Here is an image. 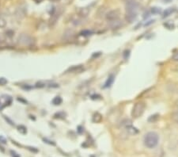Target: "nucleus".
<instances>
[{
    "label": "nucleus",
    "mask_w": 178,
    "mask_h": 157,
    "mask_svg": "<svg viewBox=\"0 0 178 157\" xmlns=\"http://www.w3.org/2000/svg\"><path fill=\"white\" fill-rule=\"evenodd\" d=\"M159 141V136L155 132H148L144 136V145L148 149H154L158 145Z\"/></svg>",
    "instance_id": "1"
},
{
    "label": "nucleus",
    "mask_w": 178,
    "mask_h": 157,
    "mask_svg": "<svg viewBox=\"0 0 178 157\" xmlns=\"http://www.w3.org/2000/svg\"><path fill=\"white\" fill-rule=\"evenodd\" d=\"M35 38L26 33H22L17 37V43L23 46H33L35 45Z\"/></svg>",
    "instance_id": "2"
},
{
    "label": "nucleus",
    "mask_w": 178,
    "mask_h": 157,
    "mask_svg": "<svg viewBox=\"0 0 178 157\" xmlns=\"http://www.w3.org/2000/svg\"><path fill=\"white\" fill-rule=\"evenodd\" d=\"M146 109V104L144 102H138L134 105L132 110V117L133 118H139L143 114Z\"/></svg>",
    "instance_id": "3"
},
{
    "label": "nucleus",
    "mask_w": 178,
    "mask_h": 157,
    "mask_svg": "<svg viewBox=\"0 0 178 157\" xmlns=\"http://www.w3.org/2000/svg\"><path fill=\"white\" fill-rule=\"evenodd\" d=\"M139 4L135 0H127L126 3V14L138 15Z\"/></svg>",
    "instance_id": "4"
},
{
    "label": "nucleus",
    "mask_w": 178,
    "mask_h": 157,
    "mask_svg": "<svg viewBox=\"0 0 178 157\" xmlns=\"http://www.w3.org/2000/svg\"><path fill=\"white\" fill-rule=\"evenodd\" d=\"M120 15V11H119L118 9H116V10H113V11H110L109 12H108L106 14V20L108 22L113 21V20H117L119 19Z\"/></svg>",
    "instance_id": "5"
},
{
    "label": "nucleus",
    "mask_w": 178,
    "mask_h": 157,
    "mask_svg": "<svg viewBox=\"0 0 178 157\" xmlns=\"http://www.w3.org/2000/svg\"><path fill=\"white\" fill-rule=\"evenodd\" d=\"M26 15V10L25 7H20L18 8H17V10L15 11V13H14V16H15L16 18L19 21L22 20Z\"/></svg>",
    "instance_id": "6"
},
{
    "label": "nucleus",
    "mask_w": 178,
    "mask_h": 157,
    "mask_svg": "<svg viewBox=\"0 0 178 157\" xmlns=\"http://www.w3.org/2000/svg\"><path fill=\"white\" fill-rule=\"evenodd\" d=\"M108 26H109L110 29H119L123 26V22L122 20L120 18L117 19V20H113V21L108 22Z\"/></svg>",
    "instance_id": "7"
},
{
    "label": "nucleus",
    "mask_w": 178,
    "mask_h": 157,
    "mask_svg": "<svg viewBox=\"0 0 178 157\" xmlns=\"http://www.w3.org/2000/svg\"><path fill=\"white\" fill-rule=\"evenodd\" d=\"M83 71H84V67H83V65H76V66H72L71 67H69L66 72L80 73Z\"/></svg>",
    "instance_id": "8"
},
{
    "label": "nucleus",
    "mask_w": 178,
    "mask_h": 157,
    "mask_svg": "<svg viewBox=\"0 0 178 157\" xmlns=\"http://www.w3.org/2000/svg\"><path fill=\"white\" fill-rule=\"evenodd\" d=\"M75 34V33L73 29H67V30L65 31V33H64V38L66 41L72 40L74 38Z\"/></svg>",
    "instance_id": "9"
},
{
    "label": "nucleus",
    "mask_w": 178,
    "mask_h": 157,
    "mask_svg": "<svg viewBox=\"0 0 178 157\" xmlns=\"http://www.w3.org/2000/svg\"><path fill=\"white\" fill-rule=\"evenodd\" d=\"M89 12H90V9L89 7H82L79 10V16L80 17H86L89 15Z\"/></svg>",
    "instance_id": "10"
},
{
    "label": "nucleus",
    "mask_w": 178,
    "mask_h": 157,
    "mask_svg": "<svg viewBox=\"0 0 178 157\" xmlns=\"http://www.w3.org/2000/svg\"><path fill=\"white\" fill-rule=\"evenodd\" d=\"M125 130L127 131V133H128L129 135H136L138 133H139V130L137 129L132 126V125H129L126 126L125 127Z\"/></svg>",
    "instance_id": "11"
},
{
    "label": "nucleus",
    "mask_w": 178,
    "mask_h": 157,
    "mask_svg": "<svg viewBox=\"0 0 178 157\" xmlns=\"http://www.w3.org/2000/svg\"><path fill=\"white\" fill-rule=\"evenodd\" d=\"M101 120H102V116L101 114H100L99 113H96L94 114L93 116V121L95 123H99L101 122Z\"/></svg>",
    "instance_id": "12"
},
{
    "label": "nucleus",
    "mask_w": 178,
    "mask_h": 157,
    "mask_svg": "<svg viewBox=\"0 0 178 157\" xmlns=\"http://www.w3.org/2000/svg\"><path fill=\"white\" fill-rule=\"evenodd\" d=\"M113 81H114V77H113V76H110L108 78V80H107L105 84H104V87H109V86L113 84Z\"/></svg>",
    "instance_id": "13"
},
{
    "label": "nucleus",
    "mask_w": 178,
    "mask_h": 157,
    "mask_svg": "<svg viewBox=\"0 0 178 157\" xmlns=\"http://www.w3.org/2000/svg\"><path fill=\"white\" fill-rule=\"evenodd\" d=\"M71 23L74 25V26H79V25L82 23V22H81V20L79 19V17H74L71 18Z\"/></svg>",
    "instance_id": "14"
},
{
    "label": "nucleus",
    "mask_w": 178,
    "mask_h": 157,
    "mask_svg": "<svg viewBox=\"0 0 178 157\" xmlns=\"http://www.w3.org/2000/svg\"><path fill=\"white\" fill-rule=\"evenodd\" d=\"M62 102H63V100H62V99L60 96L55 97L53 99V100H52V103H53L55 105H60V104L62 103Z\"/></svg>",
    "instance_id": "15"
},
{
    "label": "nucleus",
    "mask_w": 178,
    "mask_h": 157,
    "mask_svg": "<svg viewBox=\"0 0 178 157\" xmlns=\"http://www.w3.org/2000/svg\"><path fill=\"white\" fill-rule=\"evenodd\" d=\"M17 130H18L19 133L23 135H26V133H27V129H26V126L24 125H19L18 127H17Z\"/></svg>",
    "instance_id": "16"
},
{
    "label": "nucleus",
    "mask_w": 178,
    "mask_h": 157,
    "mask_svg": "<svg viewBox=\"0 0 178 157\" xmlns=\"http://www.w3.org/2000/svg\"><path fill=\"white\" fill-rule=\"evenodd\" d=\"M173 12H174V9H173V8L166 9V11H164V14H163V17H168V16H170V14H171L172 13H173Z\"/></svg>",
    "instance_id": "17"
},
{
    "label": "nucleus",
    "mask_w": 178,
    "mask_h": 157,
    "mask_svg": "<svg viewBox=\"0 0 178 157\" xmlns=\"http://www.w3.org/2000/svg\"><path fill=\"white\" fill-rule=\"evenodd\" d=\"M172 119L173 120V121L178 124V111H176V112L173 113L172 114Z\"/></svg>",
    "instance_id": "18"
},
{
    "label": "nucleus",
    "mask_w": 178,
    "mask_h": 157,
    "mask_svg": "<svg viewBox=\"0 0 178 157\" xmlns=\"http://www.w3.org/2000/svg\"><path fill=\"white\" fill-rule=\"evenodd\" d=\"M151 13L154 14H159V13H161V9L158 8V7H153V8H151Z\"/></svg>",
    "instance_id": "19"
},
{
    "label": "nucleus",
    "mask_w": 178,
    "mask_h": 157,
    "mask_svg": "<svg viewBox=\"0 0 178 157\" xmlns=\"http://www.w3.org/2000/svg\"><path fill=\"white\" fill-rule=\"evenodd\" d=\"M91 33H92V32L89 31V30H83L82 32H81L80 35L81 36L87 37V36H89V35H91Z\"/></svg>",
    "instance_id": "20"
},
{
    "label": "nucleus",
    "mask_w": 178,
    "mask_h": 157,
    "mask_svg": "<svg viewBox=\"0 0 178 157\" xmlns=\"http://www.w3.org/2000/svg\"><path fill=\"white\" fill-rule=\"evenodd\" d=\"M7 25V22L4 18L2 17H0V28H4Z\"/></svg>",
    "instance_id": "21"
},
{
    "label": "nucleus",
    "mask_w": 178,
    "mask_h": 157,
    "mask_svg": "<svg viewBox=\"0 0 178 157\" xmlns=\"http://www.w3.org/2000/svg\"><path fill=\"white\" fill-rule=\"evenodd\" d=\"M6 35L9 37H12L14 35V32L13 30H10V29H8L7 32H6Z\"/></svg>",
    "instance_id": "22"
},
{
    "label": "nucleus",
    "mask_w": 178,
    "mask_h": 157,
    "mask_svg": "<svg viewBox=\"0 0 178 157\" xmlns=\"http://www.w3.org/2000/svg\"><path fill=\"white\" fill-rule=\"evenodd\" d=\"M172 60H173V61H176V62H178V52H175V53L172 56Z\"/></svg>",
    "instance_id": "23"
},
{
    "label": "nucleus",
    "mask_w": 178,
    "mask_h": 157,
    "mask_svg": "<svg viewBox=\"0 0 178 157\" xmlns=\"http://www.w3.org/2000/svg\"><path fill=\"white\" fill-rule=\"evenodd\" d=\"M7 83V80L5 78H0V85H5Z\"/></svg>",
    "instance_id": "24"
},
{
    "label": "nucleus",
    "mask_w": 178,
    "mask_h": 157,
    "mask_svg": "<svg viewBox=\"0 0 178 157\" xmlns=\"http://www.w3.org/2000/svg\"><path fill=\"white\" fill-rule=\"evenodd\" d=\"M44 141L45 142V143H48L49 144V145H55V142L54 141H51V140H48V139H44Z\"/></svg>",
    "instance_id": "25"
},
{
    "label": "nucleus",
    "mask_w": 178,
    "mask_h": 157,
    "mask_svg": "<svg viewBox=\"0 0 178 157\" xmlns=\"http://www.w3.org/2000/svg\"><path fill=\"white\" fill-rule=\"evenodd\" d=\"M10 153L12 154L13 157H20L19 156V155H17V154L15 152H14V151H11V152H10Z\"/></svg>",
    "instance_id": "26"
},
{
    "label": "nucleus",
    "mask_w": 178,
    "mask_h": 157,
    "mask_svg": "<svg viewBox=\"0 0 178 157\" xmlns=\"http://www.w3.org/2000/svg\"><path fill=\"white\" fill-rule=\"evenodd\" d=\"M5 46H6L5 42H4V41L0 40V48H1V47H5Z\"/></svg>",
    "instance_id": "27"
},
{
    "label": "nucleus",
    "mask_w": 178,
    "mask_h": 157,
    "mask_svg": "<svg viewBox=\"0 0 178 157\" xmlns=\"http://www.w3.org/2000/svg\"><path fill=\"white\" fill-rule=\"evenodd\" d=\"M4 117H5V119L7 120V121H8L9 122H10V125H14V123H13V121H11V120H10V119H9L8 117H6V116H4Z\"/></svg>",
    "instance_id": "28"
},
{
    "label": "nucleus",
    "mask_w": 178,
    "mask_h": 157,
    "mask_svg": "<svg viewBox=\"0 0 178 157\" xmlns=\"http://www.w3.org/2000/svg\"><path fill=\"white\" fill-rule=\"evenodd\" d=\"M34 1L36 2V3H41V2H42L43 0H34Z\"/></svg>",
    "instance_id": "29"
},
{
    "label": "nucleus",
    "mask_w": 178,
    "mask_h": 157,
    "mask_svg": "<svg viewBox=\"0 0 178 157\" xmlns=\"http://www.w3.org/2000/svg\"><path fill=\"white\" fill-rule=\"evenodd\" d=\"M51 1H54V2H58L60 0H51Z\"/></svg>",
    "instance_id": "30"
}]
</instances>
